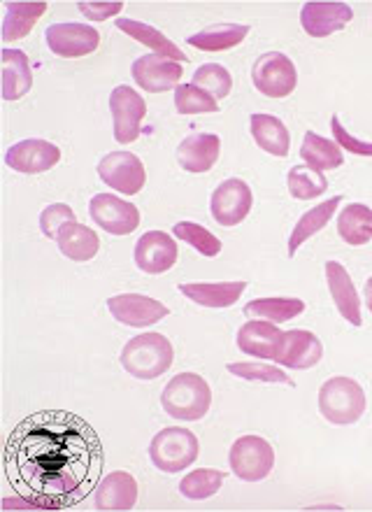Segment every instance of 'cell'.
Returning a JSON list of instances; mask_svg holds the SVG:
<instances>
[{
    "instance_id": "cell-30",
    "label": "cell",
    "mask_w": 372,
    "mask_h": 512,
    "mask_svg": "<svg viewBox=\"0 0 372 512\" xmlns=\"http://www.w3.org/2000/svg\"><path fill=\"white\" fill-rule=\"evenodd\" d=\"M47 3H5L3 40H21L33 31L38 19L45 14Z\"/></svg>"
},
{
    "instance_id": "cell-11",
    "label": "cell",
    "mask_w": 372,
    "mask_h": 512,
    "mask_svg": "<svg viewBox=\"0 0 372 512\" xmlns=\"http://www.w3.org/2000/svg\"><path fill=\"white\" fill-rule=\"evenodd\" d=\"M89 215L100 229L112 236H128L140 226V210L133 203L112 194H96L89 203Z\"/></svg>"
},
{
    "instance_id": "cell-42",
    "label": "cell",
    "mask_w": 372,
    "mask_h": 512,
    "mask_svg": "<svg viewBox=\"0 0 372 512\" xmlns=\"http://www.w3.org/2000/svg\"><path fill=\"white\" fill-rule=\"evenodd\" d=\"M77 7H80V12L84 14V17L91 19V21H105L114 17V14L121 12V7H124V3H77Z\"/></svg>"
},
{
    "instance_id": "cell-14",
    "label": "cell",
    "mask_w": 372,
    "mask_h": 512,
    "mask_svg": "<svg viewBox=\"0 0 372 512\" xmlns=\"http://www.w3.org/2000/svg\"><path fill=\"white\" fill-rule=\"evenodd\" d=\"M182 63L173 59H166L161 54H147L140 56L133 63V80L140 89L149 91V94H163L168 89H177L182 80Z\"/></svg>"
},
{
    "instance_id": "cell-4",
    "label": "cell",
    "mask_w": 372,
    "mask_h": 512,
    "mask_svg": "<svg viewBox=\"0 0 372 512\" xmlns=\"http://www.w3.org/2000/svg\"><path fill=\"white\" fill-rule=\"evenodd\" d=\"M319 410L335 426L356 424L366 412V391L352 378H331L319 389Z\"/></svg>"
},
{
    "instance_id": "cell-8",
    "label": "cell",
    "mask_w": 372,
    "mask_h": 512,
    "mask_svg": "<svg viewBox=\"0 0 372 512\" xmlns=\"http://www.w3.org/2000/svg\"><path fill=\"white\" fill-rule=\"evenodd\" d=\"M110 110H112V124H114V140L119 145H131L140 138L142 133V119L147 115V103L138 91L126 87L112 89L110 96Z\"/></svg>"
},
{
    "instance_id": "cell-37",
    "label": "cell",
    "mask_w": 372,
    "mask_h": 512,
    "mask_svg": "<svg viewBox=\"0 0 372 512\" xmlns=\"http://www.w3.org/2000/svg\"><path fill=\"white\" fill-rule=\"evenodd\" d=\"M175 238L184 240L186 245H191L193 250L200 252L203 256H207V259H212V256H217L221 252V240L214 236L212 231H207L205 226L200 224H193V222H180L175 224Z\"/></svg>"
},
{
    "instance_id": "cell-39",
    "label": "cell",
    "mask_w": 372,
    "mask_h": 512,
    "mask_svg": "<svg viewBox=\"0 0 372 512\" xmlns=\"http://www.w3.org/2000/svg\"><path fill=\"white\" fill-rule=\"evenodd\" d=\"M228 373L238 375V378L249 382H282L293 387V380L282 371V368L268 364H245V361H240V364H228Z\"/></svg>"
},
{
    "instance_id": "cell-17",
    "label": "cell",
    "mask_w": 372,
    "mask_h": 512,
    "mask_svg": "<svg viewBox=\"0 0 372 512\" xmlns=\"http://www.w3.org/2000/svg\"><path fill=\"white\" fill-rule=\"evenodd\" d=\"M177 254V243L163 231H147L135 245V263L149 275H161L173 268Z\"/></svg>"
},
{
    "instance_id": "cell-13",
    "label": "cell",
    "mask_w": 372,
    "mask_h": 512,
    "mask_svg": "<svg viewBox=\"0 0 372 512\" xmlns=\"http://www.w3.org/2000/svg\"><path fill=\"white\" fill-rule=\"evenodd\" d=\"M45 35L49 49L63 59H82L100 45V33L87 24H54Z\"/></svg>"
},
{
    "instance_id": "cell-6",
    "label": "cell",
    "mask_w": 372,
    "mask_h": 512,
    "mask_svg": "<svg viewBox=\"0 0 372 512\" xmlns=\"http://www.w3.org/2000/svg\"><path fill=\"white\" fill-rule=\"evenodd\" d=\"M228 459H231L233 473L245 482L266 480L275 468L273 445L261 436H242L235 440Z\"/></svg>"
},
{
    "instance_id": "cell-43",
    "label": "cell",
    "mask_w": 372,
    "mask_h": 512,
    "mask_svg": "<svg viewBox=\"0 0 372 512\" xmlns=\"http://www.w3.org/2000/svg\"><path fill=\"white\" fill-rule=\"evenodd\" d=\"M363 294H366V305H368V310L372 312V277L366 282V291H363Z\"/></svg>"
},
{
    "instance_id": "cell-7",
    "label": "cell",
    "mask_w": 372,
    "mask_h": 512,
    "mask_svg": "<svg viewBox=\"0 0 372 512\" xmlns=\"http://www.w3.org/2000/svg\"><path fill=\"white\" fill-rule=\"evenodd\" d=\"M254 87L268 98H286L298 84V70L282 52L263 54L252 68Z\"/></svg>"
},
{
    "instance_id": "cell-40",
    "label": "cell",
    "mask_w": 372,
    "mask_h": 512,
    "mask_svg": "<svg viewBox=\"0 0 372 512\" xmlns=\"http://www.w3.org/2000/svg\"><path fill=\"white\" fill-rule=\"evenodd\" d=\"M75 219L77 217H75V212H73V208H70V205L54 203V205H49V208L42 210L40 231L45 233L47 238L56 240V236H59V231L63 229V226H66L68 222H75Z\"/></svg>"
},
{
    "instance_id": "cell-9",
    "label": "cell",
    "mask_w": 372,
    "mask_h": 512,
    "mask_svg": "<svg viewBox=\"0 0 372 512\" xmlns=\"http://www.w3.org/2000/svg\"><path fill=\"white\" fill-rule=\"evenodd\" d=\"M98 175L107 187H112L114 191L126 196L140 194L147 182L145 166L131 152H112L103 156L98 163Z\"/></svg>"
},
{
    "instance_id": "cell-28",
    "label": "cell",
    "mask_w": 372,
    "mask_h": 512,
    "mask_svg": "<svg viewBox=\"0 0 372 512\" xmlns=\"http://www.w3.org/2000/svg\"><path fill=\"white\" fill-rule=\"evenodd\" d=\"M300 159L305 161V166L314 170H335L345 163V156H342V147L335 140H326L321 135L307 131L303 147H300Z\"/></svg>"
},
{
    "instance_id": "cell-41",
    "label": "cell",
    "mask_w": 372,
    "mask_h": 512,
    "mask_svg": "<svg viewBox=\"0 0 372 512\" xmlns=\"http://www.w3.org/2000/svg\"><path fill=\"white\" fill-rule=\"evenodd\" d=\"M331 128H333V135H335V142H338L340 147L349 149V152L356 154V156H372V142H363V140H356L354 135H349V131L345 126L340 124V117L335 115L331 119Z\"/></svg>"
},
{
    "instance_id": "cell-24",
    "label": "cell",
    "mask_w": 372,
    "mask_h": 512,
    "mask_svg": "<svg viewBox=\"0 0 372 512\" xmlns=\"http://www.w3.org/2000/svg\"><path fill=\"white\" fill-rule=\"evenodd\" d=\"M33 87V73L28 56L19 49H3V98L19 101Z\"/></svg>"
},
{
    "instance_id": "cell-26",
    "label": "cell",
    "mask_w": 372,
    "mask_h": 512,
    "mask_svg": "<svg viewBox=\"0 0 372 512\" xmlns=\"http://www.w3.org/2000/svg\"><path fill=\"white\" fill-rule=\"evenodd\" d=\"M249 124H252V135L256 145H259L263 152L279 156V159L289 156L291 135L282 119L273 115H252Z\"/></svg>"
},
{
    "instance_id": "cell-2",
    "label": "cell",
    "mask_w": 372,
    "mask_h": 512,
    "mask_svg": "<svg viewBox=\"0 0 372 512\" xmlns=\"http://www.w3.org/2000/svg\"><path fill=\"white\" fill-rule=\"evenodd\" d=\"M175 350L161 333H140L121 352V366L138 380H156L173 366Z\"/></svg>"
},
{
    "instance_id": "cell-12",
    "label": "cell",
    "mask_w": 372,
    "mask_h": 512,
    "mask_svg": "<svg viewBox=\"0 0 372 512\" xmlns=\"http://www.w3.org/2000/svg\"><path fill=\"white\" fill-rule=\"evenodd\" d=\"M61 161V149L49 140L28 138L12 145L5 152V163L24 175H38L52 170Z\"/></svg>"
},
{
    "instance_id": "cell-10",
    "label": "cell",
    "mask_w": 372,
    "mask_h": 512,
    "mask_svg": "<svg viewBox=\"0 0 372 512\" xmlns=\"http://www.w3.org/2000/svg\"><path fill=\"white\" fill-rule=\"evenodd\" d=\"M252 203L254 196L249 184L238 180V177H231V180L221 182L219 187L214 189L210 210L217 224L238 226L242 224V219H247L249 210H252Z\"/></svg>"
},
{
    "instance_id": "cell-15",
    "label": "cell",
    "mask_w": 372,
    "mask_h": 512,
    "mask_svg": "<svg viewBox=\"0 0 372 512\" xmlns=\"http://www.w3.org/2000/svg\"><path fill=\"white\" fill-rule=\"evenodd\" d=\"M112 317L117 322L133 326V329H147L161 319L168 317V308L156 298L142 296V294H119L107 301Z\"/></svg>"
},
{
    "instance_id": "cell-34",
    "label": "cell",
    "mask_w": 372,
    "mask_h": 512,
    "mask_svg": "<svg viewBox=\"0 0 372 512\" xmlns=\"http://www.w3.org/2000/svg\"><path fill=\"white\" fill-rule=\"evenodd\" d=\"M286 182H289L291 196L298 198V201H312V198L324 196L328 191V180L324 177V173H321V170L305 166V163L293 166L289 170Z\"/></svg>"
},
{
    "instance_id": "cell-1",
    "label": "cell",
    "mask_w": 372,
    "mask_h": 512,
    "mask_svg": "<svg viewBox=\"0 0 372 512\" xmlns=\"http://www.w3.org/2000/svg\"><path fill=\"white\" fill-rule=\"evenodd\" d=\"M103 471V445L82 417L42 410L14 426L5 445V475L21 499L45 510L80 503Z\"/></svg>"
},
{
    "instance_id": "cell-33",
    "label": "cell",
    "mask_w": 372,
    "mask_h": 512,
    "mask_svg": "<svg viewBox=\"0 0 372 512\" xmlns=\"http://www.w3.org/2000/svg\"><path fill=\"white\" fill-rule=\"evenodd\" d=\"M305 312V301L300 298H256L245 305L247 317H259L266 322H291Z\"/></svg>"
},
{
    "instance_id": "cell-25",
    "label": "cell",
    "mask_w": 372,
    "mask_h": 512,
    "mask_svg": "<svg viewBox=\"0 0 372 512\" xmlns=\"http://www.w3.org/2000/svg\"><path fill=\"white\" fill-rule=\"evenodd\" d=\"M56 245H59V250L66 259L75 263H84V261H91L93 256L98 254L100 240L89 226L68 222L59 231V236H56Z\"/></svg>"
},
{
    "instance_id": "cell-31",
    "label": "cell",
    "mask_w": 372,
    "mask_h": 512,
    "mask_svg": "<svg viewBox=\"0 0 372 512\" xmlns=\"http://www.w3.org/2000/svg\"><path fill=\"white\" fill-rule=\"evenodd\" d=\"M340 201H342V196H335V198H331V201H324V203H319L317 208L307 210L305 215L298 219L296 229H293L291 238H289V256H296L298 247L303 245L307 238H312L314 233H319L321 229H326V224L333 219Z\"/></svg>"
},
{
    "instance_id": "cell-22",
    "label": "cell",
    "mask_w": 372,
    "mask_h": 512,
    "mask_svg": "<svg viewBox=\"0 0 372 512\" xmlns=\"http://www.w3.org/2000/svg\"><path fill=\"white\" fill-rule=\"evenodd\" d=\"M93 499L98 510H131L138 501V482L131 473L114 471L98 482Z\"/></svg>"
},
{
    "instance_id": "cell-21",
    "label": "cell",
    "mask_w": 372,
    "mask_h": 512,
    "mask_svg": "<svg viewBox=\"0 0 372 512\" xmlns=\"http://www.w3.org/2000/svg\"><path fill=\"white\" fill-rule=\"evenodd\" d=\"M284 333L277 329L273 322L266 319H252V322L242 324L238 331V347L242 352L252 354L256 359H273L282 347Z\"/></svg>"
},
{
    "instance_id": "cell-29",
    "label": "cell",
    "mask_w": 372,
    "mask_h": 512,
    "mask_svg": "<svg viewBox=\"0 0 372 512\" xmlns=\"http://www.w3.org/2000/svg\"><path fill=\"white\" fill-rule=\"evenodd\" d=\"M338 233L347 245H368L372 238V208L363 203H349L338 217Z\"/></svg>"
},
{
    "instance_id": "cell-19",
    "label": "cell",
    "mask_w": 372,
    "mask_h": 512,
    "mask_svg": "<svg viewBox=\"0 0 372 512\" xmlns=\"http://www.w3.org/2000/svg\"><path fill=\"white\" fill-rule=\"evenodd\" d=\"M326 280H328V289H331L333 303L342 317L347 319L349 324L361 326L363 317H361V298L359 291H356L352 275L347 273V268L338 261H328L326 263Z\"/></svg>"
},
{
    "instance_id": "cell-32",
    "label": "cell",
    "mask_w": 372,
    "mask_h": 512,
    "mask_svg": "<svg viewBox=\"0 0 372 512\" xmlns=\"http://www.w3.org/2000/svg\"><path fill=\"white\" fill-rule=\"evenodd\" d=\"M249 26L242 24H217L191 35L189 45L203 49V52H226V49L238 47L247 38Z\"/></svg>"
},
{
    "instance_id": "cell-23",
    "label": "cell",
    "mask_w": 372,
    "mask_h": 512,
    "mask_svg": "<svg viewBox=\"0 0 372 512\" xmlns=\"http://www.w3.org/2000/svg\"><path fill=\"white\" fill-rule=\"evenodd\" d=\"M247 282H196L180 284V291L189 301L205 308H231L240 301Z\"/></svg>"
},
{
    "instance_id": "cell-18",
    "label": "cell",
    "mask_w": 372,
    "mask_h": 512,
    "mask_svg": "<svg viewBox=\"0 0 372 512\" xmlns=\"http://www.w3.org/2000/svg\"><path fill=\"white\" fill-rule=\"evenodd\" d=\"M324 357V345L314 336L312 331H286L282 338V347L275 361L284 368H296V371H307L317 366Z\"/></svg>"
},
{
    "instance_id": "cell-5",
    "label": "cell",
    "mask_w": 372,
    "mask_h": 512,
    "mask_svg": "<svg viewBox=\"0 0 372 512\" xmlns=\"http://www.w3.org/2000/svg\"><path fill=\"white\" fill-rule=\"evenodd\" d=\"M198 452V438L182 426L159 431L149 443V459L163 473H182L198 459Z\"/></svg>"
},
{
    "instance_id": "cell-27",
    "label": "cell",
    "mask_w": 372,
    "mask_h": 512,
    "mask_svg": "<svg viewBox=\"0 0 372 512\" xmlns=\"http://www.w3.org/2000/svg\"><path fill=\"white\" fill-rule=\"evenodd\" d=\"M117 28L119 31H124L126 35H131L133 40H138L145 47L152 49L154 54H161V56H166V59H173L177 63L186 61V54L182 52V49L177 47L175 42H170L166 35L159 31V28L142 24V21H135V19H117Z\"/></svg>"
},
{
    "instance_id": "cell-38",
    "label": "cell",
    "mask_w": 372,
    "mask_h": 512,
    "mask_svg": "<svg viewBox=\"0 0 372 512\" xmlns=\"http://www.w3.org/2000/svg\"><path fill=\"white\" fill-rule=\"evenodd\" d=\"M175 108L180 115H214V112H219L217 101L193 84H182L175 89Z\"/></svg>"
},
{
    "instance_id": "cell-36",
    "label": "cell",
    "mask_w": 372,
    "mask_h": 512,
    "mask_svg": "<svg viewBox=\"0 0 372 512\" xmlns=\"http://www.w3.org/2000/svg\"><path fill=\"white\" fill-rule=\"evenodd\" d=\"M193 87L203 89L212 98H226L233 89V77L219 63H205L193 73Z\"/></svg>"
},
{
    "instance_id": "cell-3",
    "label": "cell",
    "mask_w": 372,
    "mask_h": 512,
    "mask_svg": "<svg viewBox=\"0 0 372 512\" xmlns=\"http://www.w3.org/2000/svg\"><path fill=\"white\" fill-rule=\"evenodd\" d=\"M161 405L170 417L180 422H198L212 405V389L205 378L196 373H180L166 384Z\"/></svg>"
},
{
    "instance_id": "cell-35",
    "label": "cell",
    "mask_w": 372,
    "mask_h": 512,
    "mask_svg": "<svg viewBox=\"0 0 372 512\" xmlns=\"http://www.w3.org/2000/svg\"><path fill=\"white\" fill-rule=\"evenodd\" d=\"M224 480L226 475L221 471H214V468H198V471H191L180 482V492L191 501H203L217 494L221 485H224Z\"/></svg>"
},
{
    "instance_id": "cell-20",
    "label": "cell",
    "mask_w": 372,
    "mask_h": 512,
    "mask_svg": "<svg viewBox=\"0 0 372 512\" xmlns=\"http://www.w3.org/2000/svg\"><path fill=\"white\" fill-rule=\"evenodd\" d=\"M221 154V140L214 133H193L177 147V161L189 173H207Z\"/></svg>"
},
{
    "instance_id": "cell-16",
    "label": "cell",
    "mask_w": 372,
    "mask_h": 512,
    "mask_svg": "<svg viewBox=\"0 0 372 512\" xmlns=\"http://www.w3.org/2000/svg\"><path fill=\"white\" fill-rule=\"evenodd\" d=\"M352 19L354 12L347 3H319V0H312V3H305L303 12H300V24H303L310 38H326V35L338 33Z\"/></svg>"
}]
</instances>
